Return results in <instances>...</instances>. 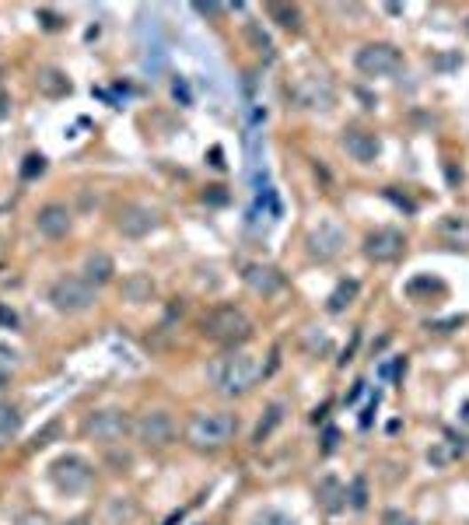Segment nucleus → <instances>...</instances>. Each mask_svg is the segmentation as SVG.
Instances as JSON below:
<instances>
[{"mask_svg": "<svg viewBox=\"0 0 469 525\" xmlns=\"http://www.w3.org/2000/svg\"><path fill=\"white\" fill-rule=\"evenodd\" d=\"M36 232L43 235V238H67V235L74 232V214H70V207L67 203H43L39 211H36Z\"/></svg>", "mask_w": 469, "mask_h": 525, "instance_id": "f8f14e48", "label": "nucleus"}, {"mask_svg": "<svg viewBox=\"0 0 469 525\" xmlns=\"http://www.w3.org/2000/svg\"><path fill=\"white\" fill-rule=\"evenodd\" d=\"M50 480H53V487H57L60 494H81V490L91 487V463L81 459V456H74V452H67V456L53 459Z\"/></svg>", "mask_w": 469, "mask_h": 525, "instance_id": "6e6552de", "label": "nucleus"}, {"mask_svg": "<svg viewBox=\"0 0 469 525\" xmlns=\"http://www.w3.org/2000/svg\"><path fill=\"white\" fill-rule=\"evenodd\" d=\"M25 525H50V519H46V515H28Z\"/></svg>", "mask_w": 469, "mask_h": 525, "instance_id": "c85d7f7f", "label": "nucleus"}, {"mask_svg": "<svg viewBox=\"0 0 469 525\" xmlns=\"http://www.w3.org/2000/svg\"><path fill=\"white\" fill-rule=\"evenodd\" d=\"M284 420V403H274V407L266 410V417L259 420V427H256V434H252V441H266L270 438V431L277 427Z\"/></svg>", "mask_w": 469, "mask_h": 525, "instance_id": "4be33fe9", "label": "nucleus"}, {"mask_svg": "<svg viewBox=\"0 0 469 525\" xmlns=\"http://www.w3.org/2000/svg\"><path fill=\"white\" fill-rule=\"evenodd\" d=\"M21 424H25L21 407L11 400H0V438H14L21 431Z\"/></svg>", "mask_w": 469, "mask_h": 525, "instance_id": "6ab92c4d", "label": "nucleus"}, {"mask_svg": "<svg viewBox=\"0 0 469 525\" xmlns=\"http://www.w3.org/2000/svg\"><path fill=\"white\" fill-rule=\"evenodd\" d=\"M0 256H4V242H0Z\"/></svg>", "mask_w": 469, "mask_h": 525, "instance_id": "473e14b6", "label": "nucleus"}, {"mask_svg": "<svg viewBox=\"0 0 469 525\" xmlns=\"http://www.w3.org/2000/svg\"><path fill=\"white\" fill-rule=\"evenodd\" d=\"M43 18H46V25H50V28H60V18H57V14H50V11H43Z\"/></svg>", "mask_w": 469, "mask_h": 525, "instance_id": "c756f323", "label": "nucleus"}, {"mask_svg": "<svg viewBox=\"0 0 469 525\" xmlns=\"http://www.w3.org/2000/svg\"><path fill=\"white\" fill-rule=\"evenodd\" d=\"M344 151L351 155L354 162H361V165H371L378 155H382V140L371 133V130H357V126H351V130H344Z\"/></svg>", "mask_w": 469, "mask_h": 525, "instance_id": "4468645a", "label": "nucleus"}, {"mask_svg": "<svg viewBox=\"0 0 469 525\" xmlns=\"http://www.w3.org/2000/svg\"><path fill=\"white\" fill-rule=\"evenodd\" d=\"M123 298H126L130 305L151 301V298H155V281H151L147 274H130V277L123 281Z\"/></svg>", "mask_w": 469, "mask_h": 525, "instance_id": "a211bd4d", "label": "nucleus"}, {"mask_svg": "<svg viewBox=\"0 0 469 525\" xmlns=\"http://www.w3.org/2000/svg\"><path fill=\"white\" fill-rule=\"evenodd\" d=\"M211 386H214V393H221V396H245L256 382H259V375H263V364H259V357H252V354H245V350H228L225 357H218L214 364H211Z\"/></svg>", "mask_w": 469, "mask_h": 525, "instance_id": "f257e3e1", "label": "nucleus"}, {"mask_svg": "<svg viewBox=\"0 0 469 525\" xmlns=\"http://www.w3.org/2000/svg\"><path fill=\"white\" fill-rule=\"evenodd\" d=\"M403 249H407V235L400 228H378L364 238V256L371 263H393L403 256Z\"/></svg>", "mask_w": 469, "mask_h": 525, "instance_id": "9b49d317", "label": "nucleus"}, {"mask_svg": "<svg viewBox=\"0 0 469 525\" xmlns=\"http://www.w3.org/2000/svg\"><path fill=\"white\" fill-rule=\"evenodd\" d=\"M234 431H238V420H234V413H225V410H196L186 420V441L196 452L225 449L234 438Z\"/></svg>", "mask_w": 469, "mask_h": 525, "instance_id": "f03ea898", "label": "nucleus"}, {"mask_svg": "<svg viewBox=\"0 0 469 525\" xmlns=\"http://www.w3.org/2000/svg\"><path fill=\"white\" fill-rule=\"evenodd\" d=\"M315 497H319V505H322L330 515H337V512H344V508H347V487H344L337 476H326V480H319V490H315Z\"/></svg>", "mask_w": 469, "mask_h": 525, "instance_id": "dca6fc26", "label": "nucleus"}, {"mask_svg": "<svg viewBox=\"0 0 469 525\" xmlns=\"http://www.w3.org/2000/svg\"><path fill=\"white\" fill-rule=\"evenodd\" d=\"M354 67L364 74V77H389L403 67V53L393 46V43H368L357 50Z\"/></svg>", "mask_w": 469, "mask_h": 525, "instance_id": "0eeeda50", "label": "nucleus"}, {"mask_svg": "<svg viewBox=\"0 0 469 525\" xmlns=\"http://www.w3.org/2000/svg\"><path fill=\"white\" fill-rule=\"evenodd\" d=\"M200 330H203L207 340H214V344H221V347L238 350L252 337V319H249L242 308H234V305H221V308H214V312L203 315Z\"/></svg>", "mask_w": 469, "mask_h": 525, "instance_id": "7ed1b4c3", "label": "nucleus"}, {"mask_svg": "<svg viewBox=\"0 0 469 525\" xmlns=\"http://www.w3.org/2000/svg\"><path fill=\"white\" fill-rule=\"evenodd\" d=\"M133 438L144 445V449H169L176 441V420L169 410H147L133 420Z\"/></svg>", "mask_w": 469, "mask_h": 525, "instance_id": "423d86ee", "label": "nucleus"}, {"mask_svg": "<svg viewBox=\"0 0 469 525\" xmlns=\"http://www.w3.org/2000/svg\"><path fill=\"white\" fill-rule=\"evenodd\" d=\"M14 368H18V354H14L11 347H4V344H0V371H7V375H11Z\"/></svg>", "mask_w": 469, "mask_h": 525, "instance_id": "a878e982", "label": "nucleus"}, {"mask_svg": "<svg viewBox=\"0 0 469 525\" xmlns=\"http://www.w3.org/2000/svg\"><path fill=\"white\" fill-rule=\"evenodd\" d=\"M270 14L277 18V25H281V28H291V32H298V28H301V11H298V7H288V4H274V7H270Z\"/></svg>", "mask_w": 469, "mask_h": 525, "instance_id": "5701e85b", "label": "nucleus"}, {"mask_svg": "<svg viewBox=\"0 0 469 525\" xmlns=\"http://www.w3.org/2000/svg\"><path fill=\"white\" fill-rule=\"evenodd\" d=\"M7 382H11V375H7V371H0V389H4Z\"/></svg>", "mask_w": 469, "mask_h": 525, "instance_id": "2f4dec72", "label": "nucleus"}, {"mask_svg": "<svg viewBox=\"0 0 469 525\" xmlns=\"http://www.w3.org/2000/svg\"><path fill=\"white\" fill-rule=\"evenodd\" d=\"M158 225H162V218L147 203H126L116 218V228L123 238H147L151 232H158Z\"/></svg>", "mask_w": 469, "mask_h": 525, "instance_id": "9d476101", "label": "nucleus"}, {"mask_svg": "<svg viewBox=\"0 0 469 525\" xmlns=\"http://www.w3.org/2000/svg\"><path fill=\"white\" fill-rule=\"evenodd\" d=\"M305 245H308V256H312V259L330 263V259H337V256L344 252V245H347V232H344L340 225H333V221H322L319 228H312V232H308Z\"/></svg>", "mask_w": 469, "mask_h": 525, "instance_id": "1a4fd4ad", "label": "nucleus"}, {"mask_svg": "<svg viewBox=\"0 0 469 525\" xmlns=\"http://www.w3.org/2000/svg\"><path fill=\"white\" fill-rule=\"evenodd\" d=\"M466 420H469V403H466Z\"/></svg>", "mask_w": 469, "mask_h": 525, "instance_id": "72a5a7b5", "label": "nucleus"}, {"mask_svg": "<svg viewBox=\"0 0 469 525\" xmlns=\"http://www.w3.org/2000/svg\"><path fill=\"white\" fill-rule=\"evenodd\" d=\"M113 274H116V263H113V256L109 252H88L84 256V266H81V277L99 291L102 284H109L113 281Z\"/></svg>", "mask_w": 469, "mask_h": 525, "instance_id": "2eb2a0df", "label": "nucleus"}, {"mask_svg": "<svg viewBox=\"0 0 469 525\" xmlns=\"http://www.w3.org/2000/svg\"><path fill=\"white\" fill-rule=\"evenodd\" d=\"M133 519H137V508L130 497H113L106 505V525H130Z\"/></svg>", "mask_w": 469, "mask_h": 525, "instance_id": "412c9836", "label": "nucleus"}, {"mask_svg": "<svg viewBox=\"0 0 469 525\" xmlns=\"http://www.w3.org/2000/svg\"><path fill=\"white\" fill-rule=\"evenodd\" d=\"M242 281L252 294H263V298H274L277 291H284V274L270 263H249L242 270Z\"/></svg>", "mask_w": 469, "mask_h": 525, "instance_id": "ddd939ff", "label": "nucleus"}, {"mask_svg": "<svg viewBox=\"0 0 469 525\" xmlns=\"http://www.w3.org/2000/svg\"><path fill=\"white\" fill-rule=\"evenodd\" d=\"M43 172H46V158H43V155H28L21 175H25V179H36V175H43Z\"/></svg>", "mask_w": 469, "mask_h": 525, "instance_id": "b1692460", "label": "nucleus"}, {"mask_svg": "<svg viewBox=\"0 0 469 525\" xmlns=\"http://www.w3.org/2000/svg\"><path fill=\"white\" fill-rule=\"evenodd\" d=\"M357 291H361V288H357V281H340V284H337V291L330 294V301H326V308H330L333 315H340V312H347V308H351V305H354V298H357Z\"/></svg>", "mask_w": 469, "mask_h": 525, "instance_id": "aec40b11", "label": "nucleus"}, {"mask_svg": "<svg viewBox=\"0 0 469 525\" xmlns=\"http://www.w3.org/2000/svg\"><path fill=\"white\" fill-rule=\"evenodd\" d=\"M351 505H354V508H364V505H368V490H364V480H354Z\"/></svg>", "mask_w": 469, "mask_h": 525, "instance_id": "bb28decb", "label": "nucleus"}, {"mask_svg": "<svg viewBox=\"0 0 469 525\" xmlns=\"http://www.w3.org/2000/svg\"><path fill=\"white\" fill-rule=\"evenodd\" d=\"M256 525H294V519L284 515V512H259V515H256Z\"/></svg>", "mask_w": 469, "mask_h": 525, "instance_id": "393cba45", "label": "nucleus"}, {"mask_svg": "<svg viewBox=\"0 0 469 525\" xmlns=\"http://www.w3.org/2000/svg\"><path fill=\"white\" fill-rule=\"evenodd\" d=\"M46 298H50V305L57 308L60 315H81V312H88L99 301V291L84 277H57L50 284Z\"/></svg>", "mask_w": 469, "mask_h": 525, "instance_id": "39448f33", "label": "nucleus"}, {"mask_svg": "<svg viewBox=\"0 0 469 525\" xmlns=\"http://www.w3.org/2000/svg\"><path fill=\"white\" fill-rule=\"evenodd\" d=\"M0 322H4V326H18V312H14V308H4V305H0Z\"/></svg>", "mask_w": 469, "mask_h": 525, "instance_id": "cd10ccee", "label": "nucleus"}, {"mask_svg": "<svg viewBox=\"0 0 469 525\" xmlns=\"http://www.w3.org/2000/svg\"><path fill=\"white\" fill-rule=\"evenodd\" d=\"M36 84H39V91H43L46 99H63V95H70V81H67V74L57 70V67H43L39 77H36Z\"/></svg>", "mask_w": 469, "mask_h": 525, "instance_id": "f3484780", "label": "nucleus"}, {"mask_svg": "<svg viewBox=\"0 0 469 525\" xmlns=\"http://www.w3.org/2000/svg\"><path fill=\"white\" fill-rule=\"evenodd\" d=\"M63 525H91V519H84V515H77V519H70V522H63Z\"/></svg>", "mask_w": 469, "mask_h": 525, "instance_id": "7c9ffc66", "label": "nucleus"}, {"mask_svg": "<svg viewBox=\"0 0 469 525\" xmlns=\"http://www.w3.org/2000/svg\"><path fill=\"white\" fill-rule=\"evenodd\" d=\"M81 434L95 445H119L126 434H133V420L130 413L119 407H102L91 410L84 420H81Z\"/></svg>", "mask_w": 469, "mask_h": 525, "instance_id": "20e7f679", "label": "nucleus"}]
</instances>
